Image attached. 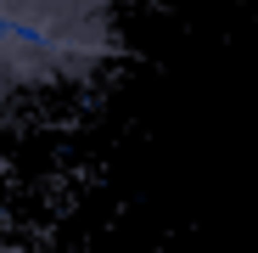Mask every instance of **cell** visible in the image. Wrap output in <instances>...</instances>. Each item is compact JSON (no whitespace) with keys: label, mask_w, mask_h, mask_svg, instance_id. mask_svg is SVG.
I'll return each instance as SVG.
<instances>
[{"label":"cell","mask_w":258,"mask_h":253,"mask_svg":"<svg viewBox=\"0 0 258 253\" xmlns=\"http://www.w3.org/2000/svg\"><path fill=\"white\" fill-rule=\"evenodd\" d=\"M118 51V0H0V113L101 79Z\"/></svg>","instance_id":"obj_1"}]
</instances>
